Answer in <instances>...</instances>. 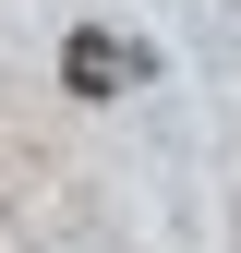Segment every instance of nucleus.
Masks as SVG:
<instances>
[{"label": "nucleus", "instance_id": "nucleus-1", "mask_svg": "<svg viewBox=\"0 0 241 253\" xmlns=\"http://www.w3.org/2000/svg\"><path fill=\"white\" fill-rule=\"evenodd\" d=\"M60 73H73V97H109V84L133 73V60H120L109 37H73V60H60Z\"/></svg>", "mask_w": 241, "mask_h": 253}]
</instances>
